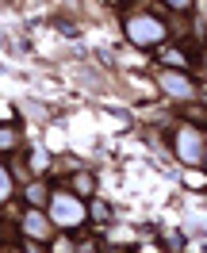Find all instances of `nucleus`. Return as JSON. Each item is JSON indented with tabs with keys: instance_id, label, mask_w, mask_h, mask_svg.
I'll use <instances>...</instances> for the list:
<instances>
[{
	"instance_id": "nucleus-3",
	"label": "nucleus",
	"mask_w": 207,
	"mask_h": 253,
	"mask_svg": "<svg viewBox=\"0 0 207 253\" xmlns=\"http://www.w3.org/2000/svg\"><path fill=\"white\" fill-rule=\"evenodd\" d=\"M176 150H180V161H188V165L204 161V146H200V134H196V130H180Z\"/></svg>"
},
{
	"instance_id": "nucleus-10",
	"label": "nucleus",
	"mask_w": 207,
	"mask_h": 253,
	"mask_svg": "<svg viewBox=\"0 0 207 253\" xmlns=\"http://www.w3.org/2000/svg\"><path fill=\"white\" fill-rule=\"evenodd\" d=\"M204 161H207V154H204Z\"/></svg>"
},
{
	"instance_id": "nucleus-4",
	"label": "nucleus",
	"mask_w": 207,
	"mask_h": 253,
	"mask_svg": "<svg viewBox=\"0 0 207 253\" xmlns=\"http://www.w3.org/2000/svg\"><path fill=\"white\" fill-rule=\"evenodd\" d=\"M161 88L173 92V96H192V84L180 77V73H161Z\"/></svg>"
},
{
	"instance_id": "nucleus-9",
	"label": "nucleus",
	"mask_w": 207,
	"mask_h": 253,
	"mask_svg": "<svg viewBox=\"0 0 207 253\" xmlns=\"http://www.w3.org/2000/svg\"><path fill=\"white\" fill-rule=\"evenodd\" d=\"M169 4H173V8H180V12H184V8H188L192 0H169Z\"/></svg>"
},
{
	"instance_id": "nucleus-2",
	"label": "nucleus",
	"mask_w": 207,
	"mask_h": 253,
	"mask_svg": "<svg viewBox=\"0 0 207 253\" xmlns=\"http://www.w3.org/2000/svg\"><path fill=\"white\" fill-rule=\"evenodd\" d=\"M50 219L62 222V226H77V222L84 219V207H81L69 192H58V196H54V207H50Z\"/></svg>"
},
{
	"instance_id": "nucleus-5",
	"label": "nucleus",
	"mask_w": 207,
	"mask_h": 253,
	"mask_svg": "<svg viewBox=\"0 0 207 253\" xmlns=\"http://www.w3.org/2000/svg\"><path fill=\"white\" fill-rule=\"evenodd\" d=\"M23 230H27V234H31V238H46V234H50V222L42 219L39 211H31V215L23 219Z\"/></svg>"
},
{
	"instance_id": "nucleus-6",
	"label": "nucleus",
	"mask_w": 207,
	"mask_h": 253,
	"mask_svg": "<svg viewBox=\"0 0 207 253\" xmlns=\"http://www.w3.org/2000/svg\"><path fill=\"white\" fill-rule=\"evenodd\" d=\"M27 200H31V204H42V200H46V188H42V184H31V188H27Z\"/></svg>"
},
{
	"instance_id": "nucleus-1",
	"label": "nucleus",
	"mask_w": 207,
	"mask_h": 253,
	"mask_svg": "<svg viewBox=\"0 0 207 253\" xmlns=\"http://www.w3.org/2000/svg\"><path fill=\"white\" fill-rule=\"evenodd\" d=\"M127 35H130L134 46H154V42L165 39V27H161L158 19H150V16H130L127 19Z\"/></svg>"
},
{
	"instance_id": "nucleus-8",
	"label": "nucleus",
	"mask_w": 207,
	"mask_h": 253,
	"mask_svg": "<svg viewBox=\"0 0 207 253\" xmlns=\"http://www.w3.org/2000/svg\"><path fill=\"white\" fill-rule=\"evenodd\" d=\"M16 142V134H12V130H0V146H12Z\"/></svg>"
},
{
	"instance_id": "nucleus-7",
	"label": "nucleus",
	"mask_w": 207,
	"mask_h": 253,
	"mask_svg": "<svg viewBox=\"0 0 207 253\" xmlns=\"http://www.w3.org/2000/svg\"><path fill=\"white\" fill-rule=\"evenodd\" d=\"M8 192H12V176H8V173H4V169H0V200H4Z\"/></svg>"
}]
</instances>
